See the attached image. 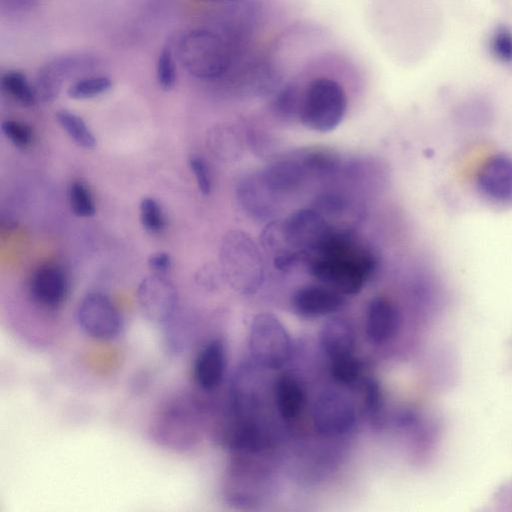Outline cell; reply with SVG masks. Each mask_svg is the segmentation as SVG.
<instances>
[{
	"mask_svg": "<svg viewBox=\"0 0 512 512\" xmlns=\"http://www.w3.org/2000/svg\"><path fill=\"white\" fill-rule=\"evenodd\" d=\"M3 134L15 146L27 147L33 140V130L25 122L18 120H5L1 124Z\"/></svg>",
	"mask_w": 512,
	"mask_h": 512,
	"instance_id": "29",
	"label": "cell"
},
{
	"mask_svg": "<svg viewBox=\"0 0 512 512\" xmlns=\"http://www.w3.org/2000/svg\"><path fill=\"white\" fill-rule=\"evenodd\" d=\"M148 265L154 273L164 274L171 267V257L165 252H157L149 256Z\"/></svg>",
	"mask_w": 512,
	"mask_h": 512,
	"instance_id": "32",
	"label": "cell"
},
{
	"mask_svg": "<svg viewBox=\"0 0 512 512\" xmlns=\"http://www.w3.org/2000/svg\"><path fill=\"white\" fill-rule=\"evenodd\" d=\"M140 221L151 234H159L165 228V217L160 204L153 198L145 197L140 202Z\"/></svg>",
	"mask_w": 512,
	"mask_h": 512,
	"instance_id": "27",
	"label": "cell"
},
{
	"mask_svg": "<svg viewBox=\"0 0 512 512\" xmlns=\"http://www.w3.org/2000/svg\"><path fill=\"white\" fill-rule=\"evenodd\" d=\"M68 292V277L58 265H43L30 277V296L42 308L55 310L61 307L67 299Z\"/></svg>",
	"mask_w": 512,
	"mask_h": 512,
	"instance_id": "11",
	"label": "cell"
},
{
	"mask_svg": "<svg viewBox=\"0 0 512 512\" xmlns=\"http://www.w3.org/2000/svg\"><path fill=\"white\" fill-rule=\"evenodd\" d=\"M490 48L493 55L505 63L512 62V31L502 27L497 29L491 37Z\"/></svg>",
	"mask_w": 512,
	"mask_h": 512,
	"instance_id": "30",
	"label": "cell"
},
{
	"mask_svg": "<svg viewBox=\"0 0 512 512\" xmlns=\"http://www.w3.org/2000/svg\"><path fill=\"white\" fill-rule=\"evenodd\" d=\"M74 58H60L44 66L37 75L35 92L37 99L51 101L57 97L63 76L68 74L70 69L75 68Z\"/></svg>",
	"mask_w": 512,
	"mask_h": 512,
	"instance_id": "19",
	"label": "cell"
},
{
	"mask_svg": "<svg viewBox=\"0 0 512 512\" xmlns=\"http://www.w3.org/2000/svg\"><path fill=\"white\" fill-rule=\"evenodd\" d=\"M227 366L226 346L221 339L207 342L199 351L193 366L196 384L205 391L216 389L223 381Z\"/></svg>",
	"mask_w": 512,
	"mask_h": 512,
	"instance_id": "14",
	"label": "cell"
},
{
	"mask_svg": "<svg viewBox=\"0 0 512 512\" xmlns=\"http://www.w3.org/2000/svg\"><path fill=\"white\" fill-rule=\"evenodd\" d=\"M346 109L343 87L333 79L320 77L311 81L304 91L299 119L306 128L327 133L342 122Z\"/></svg>",
	"mask_w": 512,
	"mask_h": 512,
	"instance_id": "3",
	"label": "cell"
},
{
	"mask_svg": "<svg viewBox=\"0 0 512 512\" xmlns=\"http://www.w3.org/2000/svg\"><path fill=\"white\" fill-rule=\"evenodd\" d=\"M68 195L71 210L76 216L91 217L95 214L96 208L92 193L84 182L73 181Z\"/></svg>",
	"mask_w": 512,
	"mask_h": 512,
	"instance_id": "25",
	"label": "cell"
},
{
	"mask_svg": "<svg viewBox=\"0 0 512 512\" xmlns=\"http://www.w3.org/2000/svg\"><path fill=\"white\" fill-rule=\"evenodd\" d=\"M189 166L196 178L199 191L203 195H209L211 191V178L204 159L196 155L191 156L189 158Z\"/></svg>",
	"mask_w": 512,
	"mask_h": 512,
	"instance_id": "31",
	"label": "cell"
},
{
	"mask_svg": "<svg viewBox=\"0 0 512 512\" xmlns=\"http://www.w3.org/2000/svg\"><path fill=\"white\" fill-rule=\"evenodd\" d=\"M3 89L16 101L24 106H33L37 100L36 92L19 71H7L1 79Z\"/></svg>",
	"mask_w": 512,
	"mask_h": 512,
	"instance_id": "22",
	"label": "cell"
},
{
	"mask_svg": "<svg viewBox=\"0 0 512 512\" xmlns=\"http://www.w3.org/2000/svg\"><path fill=\"white\" fill-rule=\"evenodd\" d=\"M56 118L63 130L78 146L85 149H93L96 146L94 134L79 115L62 109L56 113Z\"/></svg>",
	"mask_w": 512,
	"mask_h": 512,
	"instance_id": "21",
	"label": "cell"
},
{
	"mask_svg": "<svg viewBox=\"0 0 512 512\" xmlns=\"http://www.w3.org/2000/svg\"><path fill=\"white\" fill-rule=\"evenodd\" d=\"M179 58L190 74L201 79H213L224 74L230 65V53L225 42L207 30H193L179 45Z\"/></svg>",
	"mask_w": 512,
	"mask_h": 512,
	"instance_id": "4",
	"label": "cell"
},
{
	"mask_svg": "<svg viewBox=\"0 0 512 512\" xmlns=\"http://www.w3.org/2000/svg\"><path fill=\"white\" fill-rule=\"evenodd\" d=\"M303 97L304 92L298 86L289 84L276 95L273 108L282 118L300 117Z\"/></svg>",
	"mask_w": 512,
	"mask_h": 512,
	"instance_id": "23",
	"label": "cell"
},
{
	"mask_svg": "<svg viewBox=\"0 0 512 512\" xmlns=\"http://www.w3.org/2000/svg\"><path fill=\"white\" fill-rule=\"evenodd\" d=\"M477 187L489 200L512 203V156L498 153L489 157L477 174Z\"/></svg>",
	"mask_w": 512,
	"mask_h": 512,
	"instance_id": "10",
	"label": "cell"
},
{
	"mask_svg": "<svg viewBox=\"0 0 512 512\" xmlns=\"http://www.w3.org/2000/svg\"><path fill=\"white\" fill-rule=\"evenodd\" d=\"M274 394L279 414L285 421L293 422L302 415L306 394L297 379L283 375L275 384Z\"/></svg>",
	"mask_w": 512,
	"mask_h": 512,
	"instance_id": "18",
	"label": "cell"
},
{
	"mask_svg": "<svg viewBox=\"0 0 512 512\" xmlns=\"http://www.w3.org/2000/svg\"><path fill=\"white\" fill-rule=\"evenodd\" d=\"M345 304L344 295L326 285H307L291 297V308L301 318L314 319L331 315Z\"/></svg>",
	"mask_w": 512,
	"mask_h": 512,
	"instance_id": "12",
	"label": "cell"
},
{
	"mask_svg": "<svg viewBox=\"0 0 512 512\" xmlns=\"http://www.w3.org/2000/svg\"><path fill=\"white\" fill-rule=\"evenodd\" d=\"M306 261L317 280L344 296L359 293L376 265L373 254L365 246L350 234L335 231Z\"/></svg>",
	"mask_w": 512,
	"mask_h": 512,
	"instance_id": "1",
	"label": "cell"
},
{
	"mask_svg": "<svg viewBox=\"0 0 512 512\" xmlns=\"http://www.w3.org/2000/svg\"><path fill=\"white\" fill-rule=\"evenodd\" d=\"M76 321L89 337L110 341L124 329V319L113 301L101 292L85 295L76 309Z\"/></svg>",
	"mask_w": 512,
	"mask_h": 512,
	"instance_id": "7",
	"label": "cell"
},
{
	"mask_svg": "<svg viewBox=\"0 0 512 512\" xmlns=\"http://www.w3.org/2000/svg\"><path fill=\"white\" fill-rule=\"evenodd\" d=\"M285 254L281 258L306 256L317 250L333 232L315 209H299L279 221Z\"/></svg>",
	"mask_w": 512,
	"mask_h": 512,
	"instance_id": "6",
	"label": "cell"
},
{
	"mask_svg": "<svg viewBox=\"0 0 512 512\" xmlns=\"http://www.w3.org/2000/svg\"><path fill=\"white\" fill-rule=\"evenodd\" d=\"M248 348L261 366L278 369L291 355V338L282 322L270 313L256 315L248 332Z\"/></svg>",
	"mask_w": 512,
	"mask_h": 512,
	"instance_id": "5",
	"label": "cell"
},
{
	"mask_svg": "<svg viewBox=\"0 0 512 512\" xmlns=\"http://www.w3.org/2000/svg\"><path fill=\"white\" fill-rule=\"evenodd\" d=\"M361 373V362L353 354L330 359V374L340 384L356 382Z\"/></svg>",
	"mask_w": 512,
	"mask_h": 512,
	"instance_id": "24",
	"label": "cell"
},
{
	"mask_svg": "<svg viewBox=\"0 0 512 512\" xmlns=\"http://www.w3.org/2000/svg\"><path fill=\"white\" fill-rule=\"evenodd\" d=\"M219 259L231 285L241 292H252L264 278V261L253 238L242 230L227 232L221 241Z\"/></svg>",
	"mask_w": 512,
	"mask_h": 512,
	"instance_id": "2",
	"label": "cell"
},
{
	"mask_svg": "<svg viewBox=\"0 0 512 512\" xmlns=\"http://www.w3.org/2000/svg\"><path fill=\"white\" fill-rule=\"evenodd\" d=\"M111 81L104 76L79 79L68 88V95L73 99H88L105 93L111 88Z\"/></svg>",
	"mask_w": 512,
	"mask_h": 512,
	"instance_id": "26",
	"label": "cell"
},
{
	"mask_svg": "<svg viewBox=\"0 0 512 512\" xmlns=\"http://www.w3.org/2000/svg\"><path fill=\"white\" fill-rule=\"evenodd\" d=\"M236 193L241 207L251 216L265 219L273 213L275 193L265 184L260 174L240 179Z\"/></svg>",
	"mask_w": 512,
	"mask_h": 512,
	"instance_id": "15",
	"label": "cell"
},
{
	"mask_svg": "<svg viewBox=\"0 0 512 512\" xmlns=\"http://www.w3.org/2000/svg\"><path fill=\"white\" fill-rule=\"evenodd\" d=\"M315 430L324 436H340L350 432L356 423L353 402L344 393L325 390L315 400L312 408Z\"/></svg>",
	"mask_w": 512,
	"mask_h": 512,
	"instance_id": "8",
	"label": "cell"
},
{
	"mask_svg": "<svg viewBox=\"0 0 512 512\" xmlns=\"http://www.w3.org/2000/svg\"><path fill=\"white\" fill-rule=\"evenodd\" d=\"M157 81L164 90H170L176 82V68L173 53L170 46L162 49L157 60L156 67Z\"/></svg>",
	"mask_w": 512,
	"mask_h": 512,
	"instance_id": "28",
	"label": "cell"
},
{
	"mask_svg": "<svg viewBox=\"0 0 512 512\" xmlns=\"http://www.w3.org/2000/svg\"><path fill=\"white\" fill-rule=\"evenodd\" d=\"M137 299L144 317L158 326L168 325L178 306V294L174 284L158 273L142 279L138 286Z\"/></svg>",
	"mask_w": 512,
	"mask_h": 512,
	"instance_id": "9",
	"label": "cell"
},
{
	"mask_svg": "<svg viewBox=\"0 0 512 512\" xmlns=\"http://www.w3.org/2000/svg\"><path fill=\"white\" fill-rule=\"evenodd\" d=\"M320 345L330 359L353 354L356 335L350 321L333 317L322 326L319 332Z\"/></svg>",
	"mask_w": 512,
	"mask_h": 512,
	"instance_id": "16",
	"label": "cell"
},
{
	"mask_svg": "<svg viewBox=\"0 0 512 512\" xmlns=\"http://www.w3.org/2000/svg\"><path fill=\"white\" fill-rule=\"evenodd\" d=\"M308 170L301 158L281 160L267 166L260 176L265 184L276 194L297 188Z\"/></svg>",
	"mask_w": 512,
	"mask_h": 512,
	"instance_id": "17",
	"label": "cell"
},
{
	"mask_svg": "<svg viewBox=\"0 0 512 512\" xmlns=\"http://www.w3.org/2000/svg\"><path fill=\"white\" fill-rule=\"evenodd\" d=\"M190 412L188 402L178 403L168 409L159 422L158 434L168 444L184 446L188 442Z\"/></svg>",
	"mask_w": 512,
	"mask_h": 512,
	"instance_id": "20",
	"label": "cell"
},
{
	"mask_svg": "<svg viewBox=\"0 0 512 512\" xmlns=\"http://www.w3.org/2000/svg\"><path fill=\"white\" fill-rule=\"evenodd\" d=\"M400 326V314L396 305L388 298H372L365 312L364 329L367 339L374 344L391 340Z\"/></svg>",
	"mask_w": 512,
	"mask_h": 512,
	"instance_id": "13",
	"label": "cell"
}]
</instances>
